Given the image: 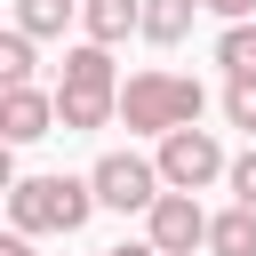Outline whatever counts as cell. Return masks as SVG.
Here are the masks:
<instances>
[{"label":"cell","mask_w":256,"mask_h":256,"mask_svg":"<svg viewBox=\"0 0 256 256\" xmlns=\"http://www.w3.org/2000/svg\"><path fill=\"white\" fill-rule=\"evenodd\" d=\"M208 112V88L192 72H128L120 80V128L128 136H176V128H200Z\"/></svg>","instance_id":"1"},{"label":"cell","mask_w":256,"mask_h":256,"mask_svg":"<svg viewBox=\"0 0 256 256\" xmlns=\"http://www.w3.org/2000/svg\"><path fill=\"white\" fill-rule=\"evenodd\" d=\"M96 216V192H88V176H24L16 192H8V224L24 232V240H48V232H80Z\"/></svg>","instance_id":"2"},{"label":"cell","mask_w":256,"mask_h":256,"mask_svg":"<svg viewBox=\"0 0 256 256\" xmlns=\"http://www.w3.org/2000/svg\"><path fill=\"white\" fill-rule=\"evenodd\" d=\"M152 168H160V184L168 192H208L232 160H224V144H216V128H176V136H160V152H152Z\"/></svg>","instance_id":"3"},{"label":"cell","mask_w":256,"mask_h":256,"mask_svg":"<svg viewBox=\"0 0 256 256\" xmlns=\"http://www.w3.org/2000/svg\"><path fill=\"white\" fill-rule=\"evenodd\" d=\"M88 192H96V208H120V216L144 208V216H152V200H160L168 184H160V168H152L144 152H104V160L88 168Z\"/></svg>","instance_id":"4"},{"label":"cell","mask_w":256,"mask_h":256,"mask_svg":"<svg viewBox=\"0 0 256 256\" xmlns=\"http://www.w3.org/2000/svg\"><path fill=\"white\" fill-rule=\"evenodd\" d=\"M144 240H152L160 256H192V248H208V208H200L192 192H160L152 216H144Z\"/></svg>","instance_id":"5"},{"label":"cell","mask_w":256,"mask_h":256,"mask_svg":"<svg viewBox=\"0 0 256 256\" xmlns=\"http://www.w3.org/2000/svg\"><path fill=\"white\" fill-rule=\"evenodd\" d=\"M56 136V88H8L0 96V144H40Z\"/></svg>","instance_id":"6"},{"label":"cell","mask_w":256,"mask_h":256,"mask_svg":"<svg viewBox=\"0 0 256 256\" xmlns=\"http://www.w3.org/2000/svg\"><path fill=\"white\" fill-rule=\"evenodd\" d=\"M80 32L96 48H120L128 32H144V0H80Z\"/></svg>","instance_id":"7"},{"label":"cell","mask_w":256,"mask_h":256,"mask_svg":"<svg viewBox=\"0 0 256 256\" xmlns=\"http://www.w3.org/2000/svg\"><path fill=\"white\" fill-rule=\"evenodd\" d=\"M56 88H96V96H120V72H112V48H96V40L64 48V72H56Z\"/></svg>","instance_id":"8"},{"label":"cell","mask_w":256,"mask_h":256,"mask_svg":"<svg viewBox=\"0 0 256 256\" xmlns=\"http://www.w3.org/2000/svg\"><path fill=\"white\" fill-rule=\"evenodd\" d=\"M112 120H120V96H96V88H56V128H64V136L112 128Z\"/></svg>","instance_id":"9"},{"label":"cell","mask_w":256,"mask_h":256,"mask_svg":"<svg viewBox=\"0 0 256 256\" xmlns=\"http://www.w3.org/2000/svg\"><path fill=\"white\" fill-rule=\"evenodd\" d=\"M192 16H200V0H144V40H152V48L192 40Z\"/></svg>","instance_id":"10"},{"label":"cell","mask_w":256,"mask_h":256,"mask_svg":"<svg viewBox=\"0 0 256 256\" xmlns=\"http://www.w3.org/2000/svg\"><path fill=\"white\" fill-rule=\"evenodd\" d=\"M208 256H256V208L208 216Z\"/></svg>","instance_id":"11"},{"label":"cell","mask_w":256,"mask_h":256,"mask_svg":"<svg viewBox=\"0 0 256 256\" xmlns=\"http://www.w3.org/2000/svg\"><path fill=\"white\" fill-rule=\"evenodd\" d=\"M72 16H80V0H16V32L24 40H64Z\"/></svg>","instance_id":"12"},{"label":"cell","mask_w":256,"mask_h":256,"mask_svg":"<svg viewBox=\"0 0 256 256\" xmlns=\"http://www.w3.org/2000/svg\"><path fill=\"white\" fill-rule=\"evenodd\" d=\"M216 64H224V80H256V24H224L216 32Z\"/></svg>","instance_id":"13"},{"label":"cell","mask_w":256,"mask_h":256,"mask_svg":"<svg viewBox=\"0 0 256 256\" xmlns=\"http://www.w3.org/2000/svg\"><path fill=\"white\" fill-rule=\"evenodd\" d=\"M32 64H40V56H32V40L8 24V32H0V96H8V88H32Z\"/></svg>","instance_id":"14"},{"label":"cell","mask_w":256,"mask_h":256,"mask_svg":"<svg viewBox=\"0 0 256 256\" xmlns=\"http://www.w3.org/2000/svg\"><path fill=\"white\" fill-rule=\"evenodd\" d=\"M224 120L256 136V80H224Z\"/></svg>","instance_id":"15"},{"label":"cell","mask_w":256,"mask_h":256,"mask_svg":"<svg viewBox=\"0 0 256 256\" xmlns=\"http://www.w3.org/2000/svg\"><path fill=\"white\" fill-rule=\"evenodd\" d=\"M224 184H232V208H256V144L224 168Z\"/></svg>","instance_id":"16"},{"label":"cell","mask_w":256,"mask_h":256,"mask_svg":"<svg viewBox=\"0 0 256 256\" xmlns=\"http://www.w3.org/2000/svg\"><path fill=\"white\" fill-rule=\"evenodd\" d=\"M200 8H216L224 24H248V16H256V0H200Z\"/></svg>","instance_id":"17"},{"label":"cell","mask_w":256,"mask_h":256,"mask_svg":"<svg viewBox=\"0 0 256 256\" xmlns=\"http://www.w3.org/2000/svg\"><path fill=\"white\" fill-rule=\"evenodd\" d=\"M16 184H24V176H16V144H0V200H8Z\"/></svg>","instance_id":"18"},{"label":"cell","mask_w":256,"mask_h":256,"mask_svg":"<svg viewBox=\"0 0 256 256\" xmlns=\"http://www.w3.org/2000/svg\"><path fill=\"white\" fill-rule=\"evenodd\" d=\"M0 256H32V240L24 232H0Z\"/></svg>","instance_id":"19"},{"label":"cell","mask_w":256,"mask_h":256,"mask_svg":"<svg viewBox=\"0 0 256 256\" xmlns=\"http://www.w3.org/2000/svg\"><path fill=\"white\" fill-rule=\"evenodd\" d=\"M96 256H112V248H96Z\"/></svg>","instance_id":"20"}]
</instances>
